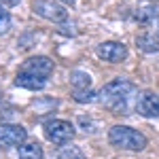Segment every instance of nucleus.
Instances as JSON below:
<instances>
[{
	"label": "nucleus",
	"instance_id": "obj_1",
	"mask_svg": "<svg viewBox=\"0 0 159 159\" xmlns=\"http://www.w3.org/2000/svg\"><path fill=\"white\" fill-rule=\"evenodd\" d=\"M53 60L47 55H34L30 60H25L19 68V72L15 76V85L21 89L30 91H40L47 87V81L53 74Z\"/></svg>",
	"mask_w": 159,
	"mask_h": 159
},
{
	"label": "nucleus",
	"instance_id": "obj_2",
	"mask_svg": "<svg viewBox=\"0 0 159 159\" xmlns=\"http://www.w3.org/2000/svg\"><path fill=\"white\" fill-rule=\"evenodd\" d=\"M134 91H136L134 83H132L129 79H121V76H119V79L106 83V85L98 91V102L102 106H106L108 110H112V112L125 115V112H127V102L134 96Z\"/></svg>",
	"mask_w": 159,
	"mask_h": 159
},
{
	"label": "nucleus",
	"instance_id": "obj_3",
	"mask_svg": "<svg viewBox=\"0 0 159 159\" xmlns=\"http://www.w3.org/2000/svg\"><path fill=\"white\" fill-rule=\"evenodd\" d=\"M108 142L119 151H132L140 153L148 144V138L142 132H138L129 125H112L108 129Z\"/></svg>",
	"mask_w": 159,
	"mask_h": 159
},
{
	"label": "nucleus",
	"instance_id": "obj_4",
	"mask_svg": "<svg viewBox=\"0 0 159 159\" xmlns=\"http://www.w3.org/2000/svg\"><path fill=\"white\" fill-rule=\"evenodd\" d=\"M74 125L70 121H64V119H51L45 123V136L47 140L53 142L55 147H66L74 140Z\"/></svg>",
	"mask_w": 159,
	"mask_h": 159
},
{
	"label": "nucleus",
	"instance_id": "obj_5",
	"mask_svg": "<svg viewBox=\"0 0 159 159\" xmlns=\"http://www.w3.org/2000/svg\"><path fill=\"white\" fill-rule=\"evenodd\" d=\"M32 11L36 13L38 17L53 21V24H64L68 21V11L66 7L55 2V0H32Z\"/></svg>",
	"mask_w": 159,
	"mask_h": 159
},
{
	"label": "nucleus",
	"instance_id": "obj_6",
	"mask_svg": "<svg viewBox=\"0 0 159 159\" xmlns=\"http://www.w3.org/2000/svg\"><path fill=\"white\" fill-rule=\"evenodd\" d=\"M28 132L17 123H2L0 125V148H19L25 142Z\"/></svg>",
	"mask_w": 159,
	"mask_h": 159
},
{
	"label": "nucleus",
	"instance_id": "obj_7",
	"mask_svg": "<svg viewBox=\"0 0 159 159\" xmlns=\"http://www.w3.org/2000/svg\"><path fill=\"white\" fill-rule=\"evenodd\" d=\"M96 53H98L100 60L108 61V64H121L127 57V47L123 43H117V40H106V43L98 45Z\"/></svg>",
	"mask_w": 159,
	"mask_h": 159
},
{
	"label": "nucleus",
	"instance_id": "obj_8",
	"mask_svg": "<svg viewBox=\"0 0 159 159\" xmlns=\"http://www.w3.org/2000/svg\"><path fill=\"white\" fill-rule=\"evenodd\" d=\"M136 112L144 119L159 117V96L155 91H142L136 100Z\"/></svg>",
	"mask_w": 159,
	"mask_h": 159
},
{
	"label": "nucleus",
	"instance_id": "obj_9",
	"mask_svg": "<svg viewBox=\"0 0 159 159\" xmlns=\"http://www.w3.org/2000/svg\"><path fill=\"white\" fill-rule=\"evenodd\" d=\"M136 45H138V49L144 51V53H157L159 51V38L153 32H142V34H138V38H136Z\"/></svg>",
	"mask_w": 159,
	"mask_h": 159
},
{
	"label": "nucleus",
	"instance_id": "obj_10",
	"mask_svg": "<svg viewBox=\"0 0 159 159\" xmlns=\"http://www.w3.org/2000/svg\"><path fill=\"white\" fill-rule=\"evenodd\" d=\"M19 159H43V147L40 142H24L19 147Z\"/></svg>",
	"mask_w": 159,
	"mask_h": 159
},
{
	"label": "nucleus",
	"instance_id": "obj_11",
	"mask_svg": "<svg viewBox=\"0 0 159 159\" xmlns=\"http://www.w3.org/2000/svg\"><path fill=\"white\" fill-rule=\"evenodd\" d=\"M70 83H72L74 89H89L91 87V76L83 70H74V72H70Z\"/></svg>",
	"mask_w": 159,
	"mask_h": 159
},
{
	"label": "nucleus",
	"instance_id": "obj_12",
	"mask_svg": "<svg viewBox=\"0 0 159 159\" xmlns=\"http://www.w3.org/2000/svg\"><path fill=\"white\" fill-rule=\"evenodd\" d=\"M72 98L76 100L79 104H85V102H96V100H98V93L91 91V87H89V89H74Z\"/></svg>",
	"mask_w": 159,
	"mask_h": 159
},
{
	"label": "nucleus",
	"instance_id": "obj_13",
	"mask_svg": "<svg viewBox=\"0 0 159 159\" xmlns=\"http://www.w3.org/2000/svg\"><path fill=\"white\" fill-rule=\"evenodd\" d=\"M57 159H87L85 155H83V151L76 147H66L60 151V155H57Z\"/></svg>",
	"mask_w": 159,
	"mask_h": 159
},
{
	"label": "nucleus",
	"instance_id": "obj_14",
	"mask_svg": "<svg viewBox=\"0 0 159 159\" xmlns=\"http://www.w3.org/2000/svg\"><path fill=\"white\" fill-rule=\"evenodd\" d=\"M11 30V15L9 11H4L2 2H0V34H7Z\"/></svg>",
	"mask_w": 159,
	"mask_h": 159
},
{
	"label": "nucleus",
	"instance_id": "obj_15",
	"mask_svg": "<svg viewBox=\"0 0 159 159\" xmlns=\"http://www.w3.org/2000/svg\"><path fill=\"white\" fill-rule=\"evenodd\" d=\"M155 15H157V11H155L153 7H148V9H138V11H136V19L142 21V24H148Z\"/></svg>",
	"mask_w": 159,
	"mask_h": 159
},
{
	"label": "nucleus",
	"instance_id": "obj_16",
	"mask_svg": "<svg viewBox=\"0 0 159 159\" xmlns=\"http://www.w3.org/2000/svg\"><path fill=\"white\" fill-rule=\"evenodd\" d=\"M0 2H2L4 7H17V4H19V0H0Z\"/></svg>",
	"mask_w": 159,
	"mask_h": 159
},
{
	"label": "nucleus",
	"instance_id": "obj_17",
	"mask_svg": "<svg viewBox=\"0 0 159 159\" xmlns=\"http://www.w3.org/2000/svg\"><path fill=\"white\" fill-rule=\"evenodd\" d=\"M60 2H64V4H70V7H72V4L76 2V0H60Z\"/></svg>",
	"mask_w": 159,
	"mask_h": 159
},
{
	"label": "nucleus",
	"instance_id": "obj_18",
	"mask_svg": "<svg viewBox=\"0 0 159 159\" xmlns=\"http://www.w3.org/2000/svg\"><path fill=\"white\" fill-rule=\"evenodd\" d=\"M0 100H2V93H0Z\"/></svg>",
	"mask_w": 159,
	"mask_h": 159
}]
</instances>
